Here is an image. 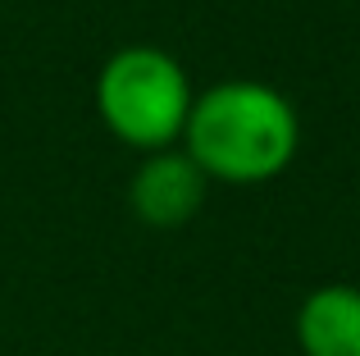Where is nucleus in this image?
Returning a JSON list of instances; mask_svg holds the SVG:
<instances>
[{"instance_id": "nucleus-1", "label": "nucleus", "mask_w": 360, "mask_h": 356, "mask_svg": "<svg viewBox=\"0 0 360 356\" xmlns=\"http://www.w3.org/2000/svg\"><path fill=\"white\" fill-rule=\"evenodd\" d=\"M187 142L201 174L229 183H255L278 174L297 151V115L278 91L260 82L214 87L187 115Z\"/></svg>"}, {"instance_id": "nucleus-2", "label": "nucleus", "mask_w": 360, "mask_h": 356, "mask_svg": "<svg viewBox=\"0 0 360 356\" xmlns=\"http://www.w3.org/2000/svg\"><path fill=\"white\" fill-rule=\"evenodd\" d=\"M101 115L123 142L165 146L187 128V78L169 55L128 46L101 73Z\"/></svg>"}, {"instance_id": "nucleus-3", "label": "nucleus", "mask_w": 360, "mask_h": 356, "mask_svg": "<svg viewBox=\"0 0 360 356\" xmlns=\"http://www.w3.org/2000/svg\"><path fill=\"white\" fill-rule=\"evenodd\" d=\"M205 196L201 165L192 155H155L132 178V210L155 229H178L196 215Z\"/></svg>"}, {"instance_id": "nucleus-4", "label": "nucleus", "mask_w": 360, "mask_h": 356, "mask_svg": "<svg viewBox=\"0 0 360 356\" xmlns=\"http://www.w3.org/2000/svg\"><path fill=\"white\" fill-rule=\"evenodd\" d=\"M297 343L306 356H360V288H315L297 311Z\"/></svg>"}]
</instances>
